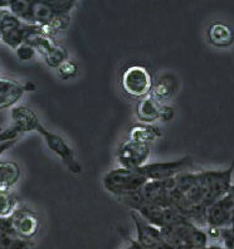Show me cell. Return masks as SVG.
<instances>
[{"mask_svg":"<svg viewBox=\"0 0 234 249\" xmlns=\"http://www.w3.org/2000/svg\"><path fill=\"white\" fill-rule=\"evenodd\" d=\"M234 164L225 170L186 171L173 179L170 207L188 220L205 229L207 209L233 185Z\"/></svg>","mask_w":234,"mask_h":249,"instance_id":"1","label":"cell"},{"mask_svg":"<svg viewBox=\"0 0 234 249\" xmlns=\"http://www.w3.org/2000/svg\"><path fill=\"white\" fill-rule=\"evenodd\" d=\"M76 1H28L21 21L40 28L52 36L67 29Z\"/></svg>","mask_w":234,"mask_h":249,"instance_id":"2","label":"cell"},{"mask_svg":"<svg viewBox=\"0 0 234 249\" xmlns=\"http://www.w3.org/2000/svg\"><path fill=\"white\" fill-rule=\"evenodd\" d=\"M160 231L165 243L171 249H205L209 242L205 229L188 219H181Z\"/></svg>","mask_w":234,"mask_h":249,"instance_id":"3","label":"cell"},{"mask_svg":"<svg viewBox=\"0 0 234 249\" xmlns=\"http://www.w3.org/2000/svg\"><path fill=\"white\" fill-rule=\"evenodd\" d=\"M149 181L141 169L130 170L124 167H116L105 174L102 184L106 192L121 199L137 194Z\"/></svg>","mask_w":234,"mask_h":249,"instance_id":"4","label":"cell"},{"mask_svg":"<svg viewBox=\"0 0 234 249\" xmlns=\"http://www.w3.org/2000/svg\"><path fill=\"white\" fill-rule=\"evenodd\" d=\"M234 213V182L229 192L214 201L205 214V231L208 237L218 239L219 231L229 229Z\"/></svg>","mask_w":234,"mask_h":249,"instance_id":"5","label":"cell"},{"mask_svg":"<svg viewBox=\"0 0 234 249\" xmlns=\"http://www.w3.org/2000/svg\"><path fill=\"white\" fill-rule=\"evenodd\" d=\"M154 85V77L146 66L139 63L130 64L121 74V87L126 96L141 98L149 96Z\"/></svg>","mask_w":234,"mask_h":249,"instance_id":"6","label":"cell"},{"mask_svg":"<svg viewBox=\"0 0 234 249\" xmlns=\"http://www.w3.org/2000/svg\"><path fill=\"white\" fill-rule=\"evenodd\" d=\"M36 25H29L17 18L8 8L0 9V42L16 51L36 31Z\"/></svg>","mask_w":234,"mask_h":249,"instance_id":"7","label":"cell"},{"mask_svg":"<svg viewBox=\"0 0 234 249\" xmlns=\"http://www.w3.org/2000/svg\"><path fill=\"white\" fill-rule=\"evenodd\" d=\"M131 212L136 213L147 224L162 229L181 219H186L170 205H156L149 203H134L128 205Z\"/></svg>","mask_w":234,"mask_h":249,"instance_id":"8","label":"cell"},{"mask_svg":"<svg viewBox=\"0 0 234 249\" xmlns=\"http://www.w3.org/2000/svg\"><path fill=\"white\" fill-rule=\"evenodd\" d=\"M36 132L42 136V139L46 142L47 147L54 154L57 158L62 160L66 166L68 167V170L74 175H79L82 173V166L78 162L76 158V154L73 151V149L67 143V141L64 140L63 137L59 135H55L54 132L47 130L43 124H40Z\"/></svg>","mask_w":234,"mask_h":249,"instance_id":"9","label":"cell"},{"mask_svg":"<svg viewBox=\"0 0 234 249\" xmlns=\"http://www.w3.org/2000/svg\"><path fill=\"white\" fill-rule=\"evenodd\" d=\"M150 155H151V146L135 142L127 139L119 146L116 151V161L119 164V167L136 170L149 164Z\"/></svg>","mask_w":234,"mask_h":249,"instance_id":"10","label":"cell"},{"mask_svg":"<svg viewBox=\"0 0 234 249\" xmlns=\"http://www.w3.org/2000/svg\"><path fill=\"white\" fill-rule=\"evenodd\" d=\"M193 167V160L190 156H184L175 161H162V162H149L141 167L147 180H166L175 178Z\"/></svg>","mask_w":234,"mask_h":249,"instance_id":"11","label":"cell"},{"mask_svg":"<svg viewBox=\"0 0 234 249\" xmlns=\"http://www.w3.org/2000/svg\"><path fill=\"white\" fill-rule=\"evenodd\" d=\"M13 228L21 239L31 242L40 228V220L33 210L24 207H18L9 215Z\"/></svg>","mask_w":234,"mask_h":249,"instance_id":"12","label":"cell"},{"mask_svg":"<svg viewBox=\"0 0 234 249\" xmlns=\"http://www.w3.org/2000/svg\"><path fill=\"white\" fill-rule=\"evenodd\" d=\"M12 121L17 128L20 131L21 134L27 132H36L39 127L40 121L39 117L34 112L33 109L25 106H14L10 112Z\"/></svg>","mask_w":234,"mask_h":249,"instance_id":"13","label":"cell"},{"mask_svg":"<svg viewBox=\"0 0 234 249\" xmlns=\"http://www.w3.org/2000/svg\"><path fill=\"white\" fill-rule=\"evenodd\" d=\"M29 242L21 239L13 228L9 216H0V249H28Z\"/></svg>","mask_w":234,"mask_h":249,"instance_id":"14","label":"cell"},{"mask_svg":"<svg viewBox=\"0 0 234 249\" xmlns=\"http://www.w3.org/2000/svg\"><path fill=\"white\" fill-rule=\"evenodd\" d=\"M25 92V85L0 77V109L14 106Z\"/></svg>","mask_w":234,"mask_h":249,"instance_id":"15","label":"cell"},{"mask_svg":"<svg viewBox=\"0 0 234 249\" xmlns=\"http://www.w3.org/2000/svg\"><path fill=\"white\" fill-rule=\"evenodd\" d=\"M178 89H179L178 79L170 74H165V76L160 77L158 81H154L149 96H151L154 100H156L160 104H165L174 97Z\"/></svg>","mask_w":234,"mask_h":249,"instance_id":"16","label":"cell"},{"mask_svg":"<svg viewBox=\"0 0 234 249\" xmlns=\"http://www.w3.org/2000/svg\"><path fill=\"white\" fill-rule=\"evenodd\" d=\"M207 36L210 44L216 48H228L234 43V31L229 25L220 21L209 25Z\"/></svg>","mask_w":234,"mask_h":249,"instance_id":"17","label":"cell"},{"mask_svg":"<svg viewBox=\"0 0 234 249\" xmlns=\"http://www.w3.org/2000/svg\"><path fill=\"white\" fill-rule=\"evenodd\" d=\"M160 137H162V130L152 124L139 122L128 130V140L135 141V142L151 145Z\"/></svg>","mask_w":234,"mask_h":249,"instance_id":"18","label":"cell"},{"mask_svg":"<svg viewBox=\"0 0 234 249\" xmlns=\"http://www.w3.org/2000/svg\"><path fill=\"white\" fill-rule=\"evenodd\" d=\"M164 104H160L151 96H146L139 101L136 107V116L139 121L143 124H152L159 121L162 116V107Z\"/></svg>","mask_w":234,"mask_h":249,"instance_id":"19","label":"cell"},{"mask_svg":"<svg viewBox=\"0 0 234 249\" xmlns=\"http://www.w3.org/2000/svg\"><path fill=\"white\" fill-rule=\"evenodd\" d=\"M20 178V167L14 161H0V190L12 192Z\"/></svg>","mask_w":234,"mask_h":249,"instance_id":"20","label":"cell"},{"mask_svg":"<svg viewBox=\"0 0 234 249\" xmlns=\"http://www.w3.org/2000/svg\"><path fill=\"white\" fill-rule=\"evenodd\" d=\"M21 132L18 128L12 124L8 128H5L4 131L0 132V156L3 155L6 150H9L12 146H14V143L18 141L19 137L21 136Z\"/></svg>","mask_w":234,"mask_h":249,"instance_id":"21","label":"cell"},{"mask_svg":"<svg viewBox=\"0 0 234 249\" xmlns=\"http://www.w3.org/2000/svg\"><path fill=\"white\" fill-rule=\"evenodd\" d=\"M18 208V199L12 192H0V216H9Z\"/></svg>","mask_w":234,"mask_h":249,"instance_id":"22","label":"cell"},{"mask_svg":"<svg viewBox=\"0 0 234 249\" xmlns=\"http://www.w3.org/2000/svg\"><path fill=\"white\" fill-rule=\"evenodd\" d=\"M57 71L59 78L64 79V81H68V79H72L77 76L78 66L73 61H71L70 58H67L66 61L59 64V67L57 68Z\"/></svg>","mask_w":234,"mask_h":249,"instance_id":"23","label":"cell"},{"mask_svg":"<svg viewBox=\"0 0 234 249\" xmlns=\"http://www.w3.org/2000/svg\"><path fill=\"white\" fill-rule=\"evenodd\" d=\"M14 52H16L18 59H20L21 62L32 61L36 54V52L34 51L33 47L29 46L28 43H23V44H20V46H19Z\"/></svg>","mask_w":234,"mask_h":249,"instance_id":"24","label":"cell"},{"mask_svg":"<svg viewBox=\"0 0 234 249\" xmlns=\"http://www.w3.org/2000/svg\"><path fill=\"white\" fill-rule=\"evenodd\" d=\"M174 115H175V111H174L173 107L170 105L164 104L162 107V116H160V121L169 122L174 119Z\"/></svg>","mask_w":234,"mask_h":249,"instance_id":"25","label":"cell"},{"mask_svg":"<svg viewBox=\"0 0 234 249\" xmlns=\"http://www.w3.org/2000/svg\"><path fill=\"white\" fill-rule=\"evenodd\" d=\"M124 249H146V248H144V247L141 246L136 239H131V238H128V243L126 244V247Z\"/></svg>","mask_w":234,"mask_h":249,"instance_id":"26","label":"cell"},{"mask_svg":"<svg viewBox=\"0 0 234 249\" xmlns=\"http://www.w3.org/2000/svg\"><path fill=\"white\" fill-rule=\"evenodd\" d=\"M229 229H232V231H234V213H233V218H232V224H231V228Z\"/></svg>","mask_w":234,"mask_h":249,"instance_id":"27","label":"cell"},{"mask_svg":"<svg viewBox=\"0 0 234 249\" xmlns=\"http://www.w3.org/2000/svg\"><path fill=\"white\" fill-rule=\"evenodd\" d=\"M0 192H1V190H0Z\"/></svg>","mask_w":234,"mask_h":249,"instance_id":"28","label":"cell"}]
</instances>
